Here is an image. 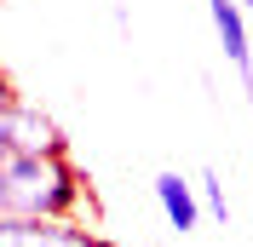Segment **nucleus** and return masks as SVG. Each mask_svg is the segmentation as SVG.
Segmentation results:
<instances>
[{"mask_svg": "<svg viewBox=\"0 0 253 247\" xmlns=\"http://www.w3.org/2000/svg\"><path fill=\"white\" fill-rule=\"evenodd\" d=\"M92 184L69 150L0 161V224L12 218H81Z\"/></svg>", "mask_w": 253, "mask_h": 247, "instance_id": "obj_1", "label": "nucleus"}, {"mask_svg": "<svg viewBox=\"0 0 253 247\" xmlns=\"http://www.w3.org/2000/svg\"><path fill=\"white\" fill-rule=\"evenodd\" d=\"M52 150H69V138H63V126L41 104L12 98L0 109V161H12V155H52Z\"/></svg>", "mask_w": 253, "mask_h": 247, "instance_id": "obj_2", "label": "nucleus"}, {"mask_svg": "<svg viewBox=\"0 0 253 247\" xmlns=\"http://www.w3.org/2000/svg\"><path fill=\"white\" fill-rule=\"evenodd\" d=\"M98 230L81 218H12L0 224V247H92Z\"/></svg>", "mask_w": 253, "mask_h": 247, "instance_id": "obj_3", "label": "nucleus"}, {"mask_svg": "<svg viewBox=\"0 0 253 247\" xmlns=\"http://www.w3.org/2000/svg\"><path fill=\"white\" fill-rule=\"evenodd\" d=\"M207 17H213V35H219L224 58H230V69L242 75V92H248V104H253V41H248V12H242L236 0H207Z\"/></svg>", "mask_w": 253, "mask_h": 247, "instance_id": "obj_4", "label": "nucleus"}, {"mask_svg": "<svg viewBox=\"0 0 253 247\" xmlns=\"http://www.w3.org/2000/svg\"><path fill=\"white\" fill-rule=\"evenodd\" d=\"M156 201H161V218H167L178 236L202 224V196H196V184L178 178V172H156Z\"/></svg>", "mask_w": 253, "mask_h": 247, "instance_id": "obj_5", "label": "nucleus"}, {"mask_svg": "<svg viewBox=\"0 0 253 247\" xmlns=\"http://www.w3.org/2000/svg\"><path fill=\"white\" fill-rule=\"evenodd\" d=\"M196 196H202V213H213L219 224H230V201H224V184H219V172H213V167L196 178Z\"/></svg>", "mask_w": 253, "mask_h": 247, "instance_id": "obj_6", "label": "nucleus"}, {"mask_svg": "<svg viewBox=\"0 0 253 247\" xmlns=\"http://www.w3.org/2000/svg\"><path fill=\"white\" fill-rule=\"evenodd\" d=\"M12 98H17V86H12V75H6V69H0V109L12 104Z\"/></svg>", "mask_w": 253, "mask_h": 247, "instance_id": "obj_7", "label": "nucleus"}, {"mask_svg": "<svg viewBox=\"0 0 253 247\" xmlns=\"http://www.w3.org/2000/svg\"><path fill=\"white\" fill-rule=\"evenodd\" d=\"M92 247H121V242H110V236H98V242H92Z\"/></svg>", "mask_w": 253, "mask_h": 247, "instance_id": "obj_8", "label": "nucleus"}, {"mask_svg": "<svg viewBox=\"0 0 253 247\" xmlns=\"http://www.w3.org/2000/svg\"><path fill=\"white\" fill-rule=\"evenodd\" d=\"M236 6H242V12H253V0H236Z\"/></svg>", "mask_w": 253, "mask_h": 247, "instance_id": "obj_9", "label": "nucleus"}]
</instances>
